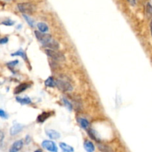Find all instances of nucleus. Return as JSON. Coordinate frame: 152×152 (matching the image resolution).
<instances>
[{
  "label": "nucleus",
  "mask_w": 152,
  "mask_h": 152,
  "mask_svg": "<svg viewBox=\"0 0 152 152\" xmlns=\"http://www.w3.org/2000/svg\"><path fill=\"white\" fill-rule=\"evenodd\" d=\"M23 130V125L20 123H17L15 125H13L11 128H10V134L11 136H15L17 134H20L22 131Z\"/></svg>",
  "instance_id": "423d86ee"
},
{
  "label": "nucleus",
  "mask_w": 152,
  "mask_h": 152,
  "mask_svg": "<svg viewBox=\"0 0 152 152\" xmlns=\"http://www.w3.org/2000/svg\"><path fill=\"white\" fill-rule=\"evenodd\" d=\"M23 145H24V143H23V140H17V141L14 142V143H13L12 146H11V148H10L9 151L11 152L19 151H20L23 148Z\"/></svg>",
  "instance_id": "0eeeda50"
},
{
  "label": "nucleus",
  "mask_w": 152,
  "mask_h": 152,
  "mask_svg": "<svg viewBox=\"0 0 152 152\" xmlns=\"http://www.w3.org/2000/svg\"><path fill=\"white\" fill-rule=\"evenodd\" d=\"M2 24L4 25H6V26H12L15 24V22L13 21V20H5V21L2 22Z\"/></svg>",
  "instance_id": "4be33fe9"
},
{
  "label": "nucleus",
  "mask_w": 152,
  "mask_h": 152,
  "mask_svg": "<svg viewBox=\"0 0 152 152\" xmlns=\"http://www.w3.org/2000/svg\"><path fill=\"white\" fill-rule=\"evenodd\" d=\"M146 12L149 17L152 16V5L150 3H148L146 5Z\"/></svg>",
  "instance_id": "5701e85b"
},
{
  "label": "nucleus",
  "mask_w": 152,
  "mask_h": 152,
  "mask_svg": "<svg viewBox=\"0 0 152 152\" xmlns=\"http://www.w3.org/2000/svg\"><path fill=\"white\" fill-rule=\"evenodd\" d=\"M150 30H151V36H152V20L150 23Z\"/></svg>",
  "instance_id": "c85d7f7f"
},
{
  "label": "nucleus",
  "mask_w": 152,
  "mask_h": 152,
  "mask_svg": "<svg viewBox=\"0 0 152 152\" xmlns=\"http://www.w3.org/2000/svg\"><path fill=\"white\" fill-rule=\"evenodd\" d=\"M88 133L89 137H91L92 140H95L96 142H100V135L98 134V133L94 129H91V128H88Z\"/></svg>",
  "instance_id": "9b49d317"
},
{
  "label": "nucleus",
  "mask_w": 152,
  "mask_h": 152,
  "mask_svg": "<svg viewBox=\"0 0 152 152\" xmlns=\"http://www.w3.org/2000/svg\"><path fill=\"white\" fill-rule=\"evenodd\" d=\"M56 86L63 91H71L73 90V87L69 82L62 79L56 80Z\"/></svg>",
  "instance_id": "20e7f679"
},
{
  "label": "nucleus",
  "mask_w": 152,
  "mask_h": 152,
  "mask_svg": "<svg viewBox=\"0 0 152 152\" xmlns=\"http://www.w3.org/2000/svg\"><path fill=\"white\" fill-rule=\"evenodd\" d=\"M84 148L86 151L93 152L95 151V146H94V143L92 142L89 141V140H86L84 143Z\"/></svg>",
  "instance_id": "ddd939ff"
},
{
  "label": "nucleus",
  "mask_w": 152,
  "mask_h": 152,
  "mask_svg": "<svg viewBox=\"0 0 152 152\" xmlns=\"http://www.w3.org/2000/svg\"><path fill=\"white\" fill-rule=\"evenodd\" d=\"M127 1L131 6H135L136 5V0H127Z\"/></svg>",
  "instance_id": "bb28decb"
},
{
  "label": "nucleus",
  "mask_w": 152,
  "mask_h": 152,
  "mask_svg": "<svg viewBox=\"0 0 152 152\" xmlns=\"http://www.w3.org/2000/svg\"><path fill=\"white\" fill-rule=\"evenodd\" d=\"M45 86L49 87V88H53V87L56 86V80H54V79L51 76L48 77V79L45 80Z\"/></svg>",
  "instance_id": "f3484780"
},
{
  "label": "nucleus",
  "mask_w": 152,
  "mask_h": 152,
  "mask_svg": "<svg viewBox=\"0 0 152 152\" xmlns=\"http://www.w3.org/2000/svg\"><path fill=\"white\" fill-rule=\"evenodd\" d=\"M63 103H64L65 106V107L67 108L69 111H72V109H73L72 105L71 104V103L67 100V99L65 98V97L64 98H63Z\"/></svg>",
  "instance_id": "aec40b11"
},
{
  "label": "nucleus",
  "mask_w": 152,
  "mask_h": 152,
  "mask_svg": "<svg viewBox=\"0 0 152 152\" xmlns=\"http://www.w3.org/2000/svg\"><path fill=\"white\" fill-rule=\"evenodd\" d=\"M37 28L39 30V31L42 32V33H46L48 31L49 28H48V26L45 23H37Z\"/></svg>",
  "instance_id": "dca6fc26"
},
{
  "label": "nucleus",
  "mask_w": 152,
  "mask_h": 152,
  "mask_svg": "<svg viewBox=\"0 0 152 152\" xmlns=\"http://www.w3.org/2000/svg\"><path fill=\"white\" fill-rule=\"evenodd\" d=\"M45 133H46L47 136H48L50 139H51V140H57V139L60 138V137H61L60 133L54 129L46 130V131H45Z\"/></svg>",
  "instance_id": "6e6552de"
},
{
  "label": "nucleus",
  "mask_w": 152,
  "mask_h": 152,
  "mask_svg": "<svg viewBox=\"0 0 152 152\" xmlns=\"http://www.w3.org/2000/svg\"><path fill=\"white\" fill-rule=\"evenodd\" d=\"M4 137H5V134L2 131H0V143L3 141Z\"/></svg>",
  "instance_id": "cd10ccee"
},
{
  "label": "nucleus",
  "mask_w": 152,
  "mask_h": 152,
  "mask_svg": "<svg viewBox=\"0 0 152 152\" xmlns=\"http://www.w3.org/2000/svg\"><path fill=\"white\" fill-rule=\"evenodd\" d=\"M51 116V112H42L41 114H39V116H37V119H36V121L39 123H43L46 119H48L50 116Z\"/></svg>",
  "instance_id": "9d476101"
},
{
  "label": "nucleus",
  "mask_w": 152,
  "mask_h": 152,
  "mask_svg": "<svg viewBox=\"0 0 152 152\" xmlns=\"http://www.w3.org/2000/svg\"><path fill=\"white\" fill-rule=\"evenodd\" d=\"M42 146L43 148L51 152H57L58 151L57 145L51 140H44L42 143Z\"/></svg>",
  "instance_id": "39448f33"
},
{
  "label": "nucleus",
  "mask_w": 152,
  "mask_h": 152,
  "mask_svg": "<svg viewBox=\"0 0 152 152\" xmlns=\"http://www.w3.org/2000/svg\"><path fill=\"white\" fill-rule=\"evenodd\" d=\"M11 56L12 57H15V56H20V57H22V58H23V60H27V56H26V54L25 53V51H23V50H19V51H16L15 53H13V54H11Z\"/></svg>",
  "instance_id": "6ab92c4d"
},
{
  "label": "nucleus",
  "mask_w": 152,
  "mask_h": 152,
  "mask_svg": "<svg viewBox=\"0 0 152 152\" xmlns=\"http://www.w3.org/2000/svg\"><path fill=\"white\" fill-rule=\"evenodd\" d=\"M8 42V37H4L0 39V44H5Z\"/></svg>",
  "instance_id": "a878e982"
},
{
  "label": "nucleus",
  "mask_w": 152,
  "mask_h": 152,
  "mask_svg": "<svg viewBox=\"0 0 152 152\" xmlns=\"http://www.w3.org/2000/svg\"><path fill=\"white\" fill-rule=\"evenodd\" d=\"M19 63V60H14V61H11V62H9V63H7V66H8V68H9L10 69H12L13 68L15 67L16 65H17Z\"/></svg>",
  "instance_id": "412c9836"
},
{
  "label": "nucleus",
  "mask_w": 152,
  "mask_h": 152,
  "mask_svg": "<svg viewBox=\"0 0 152 152\" xmlns=\"http://www.w3.org/2000/svg\"><path fill=\"white\" fill-rule=\"evenodd\" d=\"M45 54H47L48 57L51 58L52 60H56V61H64L65 60V56L63 55L62 53L59 52V51H55L54 49H50V48H47L45 50Z\"/></svg>",
  "instance_id": "f03ea898"
},
{
  "label": "nucleus",
  "mask_w": 152,
  "mask_h": 152,
  "mask_svg": "<svg viewBox=\"0 0 152 152\" xmlns=\"http://www.w3.org/2000/svg\"><path fill=\"white\" fill-rule=\"evenodd\" d=\"M77 122L79 124L81 127H82L83 129L88 130L90 127V123L88 122V119H85V118L79 117L77 119Z\"/></svg>",
  "instance_id": "f8f14e48"
},
{
  "label": "nucleus",
  "mask_w": 152,
  "mask_h": 152,
  "mask_svg": "<svg viewBox=\"0 0 152 152\" xmlns=\"http://www.w3.org/2000/svg\"><path fill=\"white\" fill-rule=\"evenodd\" d=\"M0 39H1V38H0Z\"/></svg>",
  "instance_id": "c756f323"
},
{
  "label": "nucleus",
  "mask_w": 152,
  "mask_h": 152,
  "mask_svg": "<svg viewBox=\"0 0 152 152\" xmlns=\"http://www.w3.org/2000/svg\"><path fill=\"white\" fill-rule=\"evenodd\" d=\"M29 84L28 83H22L20 84V85H19L18 86H17L15 88V89H14V94H21L22 92H23V91H25L26 89H28V88H29Z\"/></svg>",
  "instance_id": "1a4fd4ad"
},
{
  "label": "nucleus",
  "mask_w": 152,
  "mask_h": 152,
  "mask_svg": "<svg viewBox=\"0 0 152 152\" xmlns=\"http://www.w3.org/2000/svg\"><path fill=\"white\" fill-rule=\"evenodd\" d=\"M23 17H24L25 20H26V22H27L28 24L31 27V28L34 27L35 22H34V20L31 18V17H29L28 15H27V14H23Z\"/></svg>",
  "instance_id": "a211bd4d"
},
{
  "label": "nucleus",
  "mask_w": 152,
  "mask_h": 152,
  "mask_svg": "<svg viewBox=\"0 0 152 152\" xmlns=\"http://www.w3.org/2000/svg\"><path fill=\"white\" fill-rule=\"evenodd\" d=\"M98 148L100 151H110V149L108 148V146L105 145H102V144H99L98 145Z\"/></svg>",
  "instance_id": "393cba45"
},
{
  "label": "nucleus",
  "mask_w": 152,
  "mask_h": 152,
  "mask_svg": "<svg viewBox=\"0 0 152 152\" xmlns=\"http://www.w3.org/2000/svg\"><path fill=\"white\" fill-rule=\"evenodd\" d=\"M35 36L39 42L42 44L44 47H48V45L53 41V38L51 34H48L46 33H42V32L39 31H35Z\"/></svg>",
  "instance_id": "f257e3e1"
},
{
  "label": "nucleus",
  "mask_w": 152,
  "mask_h": 152,
  "mask_svg": "<svg viewBox=\"0 0 152 152\" xmlns=\"http://www.w3.org/2000/svg\"><path fill=\"white\" fill-rule=\"evenodd\" d=\"M19 11L23 14H31L35 11V8L31 3L28 2H23V3H19L17 5Z\"/></svg>",
  "instance_id": "7ed1b4c3"
},
{
  "label": "nucleus",
  "mask_w": 152,
  "mask_h": 152,
  "mask_svg": "<svg viewBox=\"0 0 152 152\" xmlns=\"http://www.w3.org/2000/svg\"><path fill=\"white\" fill-rule=\"evenodd\" d=\"M0 117L2 118V119H8V115L6 112L4 110L0 108Z\"/></svg>",
  "instance_id": "b1692460"
},
{
  "label": "nucleus",
  "mask_w": 152,
  "mask_h": 152,
  "mask_svg": "<svg viewBox=\"0 0 152 152\" xmlns=\"http://www.w3.org/2000/svg\"><path fill=\"white\" fill-rule=\"evenodd\" d=\"M16 100H17L18 103H20L21 105H29L31 104L32 101L29 97H17L16 98Z\"/></svg>",
  "instance_id": "4468645a"
},
{
  "label": "nucleus",
  "mask_w": 152,
  "mask_h": 152,
  "mask_svg": "<svg viewBox=\"0 0 152 152\" xmlns=\"http://www.w3.org/2000/svg\"><path fill=\"white\" fill-rule=\"evenodd\" d=\"M60 147L61 148L62 150L65 152H73L74 149L69 145L66 144L65 143H60Z\"/></svg>",
  "instance_id": "2eb2a0df"
}]
</instances>
